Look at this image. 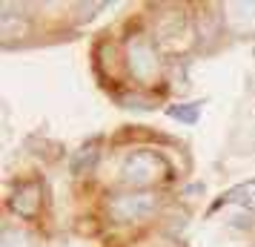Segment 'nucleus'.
<instances>
[{"label":"nucleus","instance_id":"nucleus-2","mask_svg":"<svg viewBox=\"0 0 255 247\" xmlns=\"http://www.w3.org/2000/svg\"><path fill=\"white\" fill-rule=\"evenodd\" d=\"M158 193L152 190H132V193H121L115 199H109V213L118 222H143L158 210Z\"/></svg>","mask_w":255,"mask_h":247},{"label":"nucleus","instance_id":"nucleus-6","mask_svg":"<svg viewBox=\"0 0 255 247\" xmlns=\"http://www.w3.org/2000/svg\"><path fill=\"white\" fill-rule=\"evenodd\" d=\"M224 201L241 204V207H247V210H255V178L253 181H244V184H238V187H232L230 193L224 196Z\"/></svg>","mask_w":255,"mask_h":247},{"label":"nucleus","instance_id":"nucleus-7","mask_svg":"<svg viewBox=\"0 0 255 247\" xmlns=\"http://www.w3.org/2000/svg\"><path fill=\"white\" fill-rule=\"evenodd\" d=\"M26 29H29V23L20 20V14L14 17L9 12V6L0 12V32H3V37H20V35H26Z\"/></svg>","mask_w":255,"mask_h":247},{"label":"nucleus","instance_id":"nucleus-1","mask_svg":"<svg viewBox=\"0 0 255 247\" xmlns=\"http://www.w3.org/2000/svg\"><path fill=\"white\" fill-rule=\"evenodd\" d=\"M163 173H166V161L155 150H135L121 167V178L135 187L155 184L158 178H163Z\"/></svg>","mask_w":255,"mask_h":247},{"label":"nucleus","instance_id":"nucleus-3","mask_svg":"<svg viewBox=\"0 0 255 247\" xmlns=\"http://www.w3.org/2000/svg\"><path fill=\"white\" fill-rule=\"evenodd\" d=\"M127 63H129V72H132L135 81H140V83L155 81V75H158V52H155L149 37H143V35L129 37Z\"/></svg>","mask_w":255,"mask_h":247},{"label":"nucleus","instance_id":"nucleus-8","mask_svg":"<svg viewBox=\"0 0 255 247\" xmlns=\"http://www.w3.org/2000/svg\"><path fill=\"white\" fill-rule=\"evenodd\" d=\"M166 112H169V118L181 121V124H198V115H201V104H181V106H169Z\"/></svg>","mask_w":255,"mask_h":247},{"label":"nucleus","instance_id":"nucleus-9","mask_svg":"<svg viewBox=\"0 0 255 247\" xmlns=\"http://www.w3.org/2000/svg\"><path fill=\"white\" fill-rule=\"evenodd\" d=\"M0 247H29V239H26V233L14 230V227H3V242H0Z\"/></svg>","mask_w":255,"mask_h":247},{"label":"nucleus","instance_id":"nucleus-4","mask_svg":"<svg viewBox=\"0 0 255 247\" xmlns=\"http://www.w3.org/2000/svg\"><path fill=\"white\" fill-rule=\"evenodd\" d=\"M9 207H12L17 216H23V219L35 216L37 207H40V184H37V181H29L23 187H17V193L9 199Z\"/></svg>","mask_w":255,"mask_h":247},{"label":"nucleus","instance_id":"nucleus-5","mask_svg":"<svg viewBox=\"0 0 255 247\" xmlns=\"http://www.w3.org/2000/svg\"><path fill=\"white\" fill-rule=\"evenodd\" d=\"M95 161H98V144H86V147H81L78 153L72 155L69 167L75 176H83V173H89L95 167Z\"/></svg>","mask_w":255,"mask_h":247}]
</instances>
